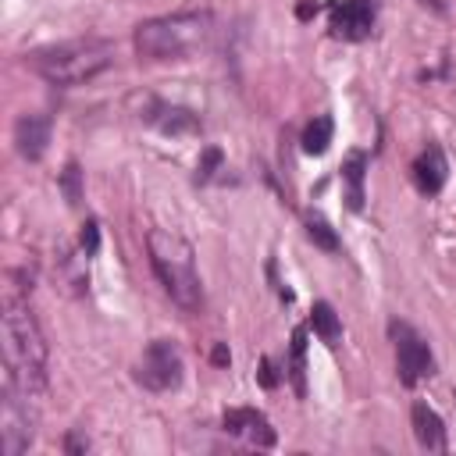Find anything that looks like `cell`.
Listing matches in <instances>:
<instances>
[{"label":"cell","instance_id":"obj_23","mask_svg":"<svg viewBox=\"0 0 456 456\" xmlns=\"http://www.w3.org/2000/svg\"><path fill=\"white\" fill-rule=\"evenodd\" d=\"M86 449H89V442H86L78 431H71V435H68V452H86Z\"/></svg>","mask_w":456,"mask_h":456},{"label":"cell","instance_id":"obj_19","mask_svg":"<svg viewBox=\"0 0 456 456\" xmlns=\"http://www.w3.org/2000/svg\"><path fill=\"white\" fill-rule=\"evenodd\" d=\"M61 189H64V200H68V203H78V200H82V171H78L75 160L64 167V175H61Z\"/></svg>","mask_w":456,"mask_h":456},{"label":"cell","instance_id":"obj_25","mask_svg":"<svg viewBox=\"0 0 456 456\" xmlns=\"http://www.w3.org/2000/svg\"><path fill=\"white\" fill-rule=\"evenodd\" d=\"M228 360H232V356H228V349H224V346H217V349H214V363H228Z\"/></svg>","mask_w":456,"mask_h":456},{"label":"cell","instance_id":"obj_15","mask_svg":"<svg viewBox=\"0 0 456 456\" xmlns=\"http://www.w3.org/2000/svg\"><path fill=\"white\" fill-rule=\"evenodd\" d=\"M310 324H314V331L321 335V342L324 346H338L342 342V324H338V314L331 310V303H314V310H310Z\"/></svg>","mask_w":456,"mask_h":456},{"label":"cell","instance_id":"obj_10","mask_svg":"<svg viewBox=\"0 0 456 456\" xmlns=\"http://www.w3.org/2000/svg\"><path fill=\"white\" fill-rule=\"evenodd\" d=\"M50 142V118L46 114H21L14 121V146L25 160H39Z\"/></svg>","mask_w":456,"mask_h":456},{"label":"cell","instance_id":"obj_13","mask_svg":"<svg viewBox=\"0 0 456 456\" xmlns=\"http://www.w3.org/2000/svg\"><path fill=\"white\" fill-rule=\"evenodd\" d=\"M146 121H153V125H157L160 132H167V135H182V132H196V128H200V121H196L192 110H185V107H167V103H157L153 114H146Z\"/></svg>","mask_w":456,"mask_h":456},{"label":"cell","instance_id":"obj_7","mask_svg":"<svg viewBox=\"0 0 456 456\" xmlns=\"http://www.w3.org/2000/svg\"><path fill=\"white\" fill-rule=\"evenodd\" d=\"M32 442V413L28 395L4 385V413H0V445L7 456H21Z\"/></svg>","mask_w":456,"mask_h":456},{"label":"cell","instance_id":"obj_16","mask_svg":"<svg viewBox=\"0 0 456 456\" xmlns=\"http://www.w3.org/2000/svg\"><path fill=\"white\" fill-rule=\"evenodd\" d=\"M363 171H367V157H363V153H349V160L342 164V178H346V185H349L346 200H349L353 210L363 207Z\"/></svg>","mask_w":456,"mask_h":456},{"label":"cell","instance_id":"obj_3","mask_svg":"<svg viewBox=\"0 0 456 456\" xmlns=\"http://www.w3.org/2000/svg\"><path fill=\"white\" fill-rule=\"evenodd\" d=\"M146 249H150V264L164 285V292L182 306V310H200L203 303V285L196 274V256L192 246L167 228H150L146 235Z\"/></svg>","mask_w":456,"mask_h":456},{"label":"cell","instance_id":"obj_6","mask_svg":"<svg viewBox=\"0 0 456 456\" xmlns=\"http://www.w3.org/2000/svg\"><path fill=\"white\" fill-rule=\"evenodd\" d=\"M388 335H392V342H395V363H399L403 385L413 388L417 381H424V378L435 374V356H431L428 342H424L406 321H392V324H388Z\"/></svg>","mask_w":456,"mask_h":456},{"label":"cell","instance_id":"obj_2","mask_svg":"<svg viewBox=\"0 0 456 456\" xmlns=\"http://www.w3.org/2000/svg\"><path fill=\"white\" fill-rule=\"evenodd\" d=\"M110 61H114V46L107 39H68L25 53V64L53 86H82L100 71H107Z\"/></svg>","mask_w":456,"mask_h":456},{"label":"cell","instance_id":"obj_22","mask_svg":"<svg viewBox=\"0 0 456 456\" xmlns=\"http://www.w3.org/2000/svg\"><path fill=\"white\" fill-rule=\"evenodd\" d=\"M260 381H264L267 388H274V385H278V378H274V367H271V360H264V363H260Z\"/></svg>","mask_w":456,"mask_h":456},{"label":"cell","instance_id":"obj_9","mask_svg":"<svg viewBox=\"0 0 456 456\" xmlns=\"http://www.w3.org/2000/svg\"><path fill=\"white\" fill-rule=\"evenodd\" d=\"M221 424H224L228 435L242 438L246 445H260V449H271V445H274V428H271V420H267L264 413H256V410H228Z\"/></svg>","mask_w":456,"mask_h":456},{"label":"cell","instance_id":"obj_14","mask_svg":"<svg viewBox=\"0 0 456 456\" xmlns=\"http://www.w3.org/2000/svg\"><path fill=\"white\" fill-rule=\"evenodd\" d=\"M289 378L296 395H306V328L292 331V346H289Z\"/></svg>","mask_w":456,"mask_h":456},{"label":"cell","instance_id":"obj_11","mask_svg":"<svg viewBox=\"0 0 456 456\" xmlns=\"http://www.w3.org/2000/svg\"><path fill=\"white\" fill-rule=\"evenodd\" d=\"M445 175H449V164H445L442 146L428 142V146L417 153V160H413V182H417V189H420L424 196H435V192H442Z\"/></svg>","mask_w":456,"mask_h":456},{"label":"cell","instance_id":"obj_12","mask_svg":"<svg viewBox=\"0 0 456 456\" xmlns=\"http://www.w3.org/2000/svg\"><path fill=\"white\" fill-rule=\"evenodd\" d=\"M410 420H413V435H417L420 449H428V452H442L445 449V424L428 403H413Z\"/></svg>","mask_w":456,"mask_h":456},{"label":"cell","instance_id":"obj_8","mask_svg":"<svg viewBox=\"0 0 456 456\" xmlns=\"http://www.w3.org/2000/svg\"><path fill=\"white\" fill-rule=\"evenodd\" d=\"M374 28V0H338L331 7V36L346 43L367 39Z\"/></svg>","mask_w":456,"mask_h":456},{"label":"cell","instance_id":"obj_24","mask_svg":"<svg viewBox=\"0 0 456 456\" xmlns=\"http://www.w3.org/2000/svg\"><path fill=\"white\" fill-rule=\"evenodd\" d=\"M310 14H317V4H310V0L299 4V18H310Z\"/></svg>","mask_w":456,"mask_h":456},{"label":"cell","instance_id":"obj_17","mask_svg":"<svg viewBox=\"0 0 456 456\" xmlns=\"http://www.w3.org/2000/svg\"><path fill=\"white\" fill-rule=\"evenodd\" d=\"M331 132H335L331 118H328V114H317V118L303 128V150H306V153H314V157L328 153V146H331Z\"/></svg>","mask_w":456,"mask_h":456},{"label":"cell","instance_id":"obj_5","mask_svg":"<svg viewBox=\"0 0 456 456\" xmlns=\"http://www.w3.org/2000/svg\"><path fill=\"white\" fill-rule=\"evenodd\" d=\"M135 381L150 392H171L182 385V353L171 338H153L139 363H135Z\"/></svg>","mask_w":456,"mask_h":456},{"label":"cell","instance_id":"obj_1","mask_svg":"<svg viewBox=\"0 0 456 456\" xmlns=\"http://www.w3.org/2000/svg\"><path fill=\"white\" fill-rule=\"evenodd\" d=\"M4 385L28 399L46 385V342L28 303L21 299L4 303Z\"/></svg>","mask_w":456,"mask_h":456},{"label":"cell","instance_id":"obj_4","mask_svg":"<svg viewBox=\"0 0 456 456\" xmlns=\"http://www.w3.org/2000/svg\"><path fill=\"white\" fill-rule=\"evenodd\" d=\"M203 36H207V18L203 14L150 18L135 28V50L146 61H171V57H185L192 46H200Z\"/></svg>","mask_w":456,"mask_h":456},{"label":"cell","instance_id":"obj_21","mask_svg":"<svg viewBox=\"0 0 456 456\" xmlns=\"http://www.w3.org/2000/svg\"><path fill=\"white\" fill-rule=\"evenodd\" d=\"M78 246H82L86 256H96V249H100V224H96V221H86V224H82Z\"/></svg>","mask_w":456,"mask_h":456},{"label":"cell","instance_id":"obj_20","mask_svg":"<svg viewBox=\"0 0 456 456\" xmlns=\"http://www.w3.org/2000/svg\"><path fill=\"white\" fill-rule=\"evenodd\" d=\"M217 167H221V150L217 146H207L203 157H200V164H196V182H210Z\"/></svg>","mask_w":456,"mask_h":456},{"label":"cell","instance_id":"obj_18","mask_svg":"<svg viewBox=\"0 0 456 456\" xmlns=\"http://www.w3.org/2000/svg\"><path fill=\"white\" fill-rule=\"evenodd\" d=\"M306 235H310V242L314 246H321V249H328V253H338L342 249V242H338V235H335V228L321 217V214H306Z\"/></svg>","mask_w":456,"mask_h":456}]
</instances>
